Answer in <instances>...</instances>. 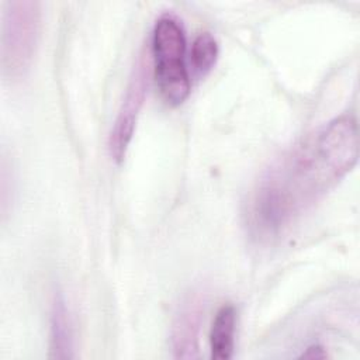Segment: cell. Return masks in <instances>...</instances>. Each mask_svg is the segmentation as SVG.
<instances>
[{"label":"cell","instance_id":"9","mask_svg":"<svg viewBox=\"0 0 360 360\" xmlns=\"http://www.w3.org/2000/svg\"><path fill=\"white\" fill-rule=\"evenodd\" d=\"M218 59V44L212 34L201 32L191 45V65L198 76H205Z\"/></svg>","mask_w":360,"mask_h":360},{"label":"cell","instance_id":"7","mask_svg":"<svg viewBox=\"0 0 360 360\" xmlns=\"http://www.w3.org/2000/svg\"><path fill=\"white\" fill-rule=\"evenodd\" d=\"M155 79L162 98L170 105L181 104L190 94L191 83L184 63L153 66Z\"/></svg>","mask_w":360,"mask_h":360},{"label":"cell","instance_id":"3","mask_svg":"<svg viewBox=\"0 0 360 360\" xmlns=\"http://www.w3.org/2000/svg\"><path fill=\"white\" fill-rule=\"evenodd\" d=\"M150 68L152 55L148 49H143L134 66L124 101L121 104L117 120L114 122V128L110 135V153L117 163H121L124 160L128 145L132 139L136 120L148 91Z\"/></svg>","mask_w":360,"mask_h":360},{"label":"cell","instance_id":"4","mask_svg":"<svg viewBox=\"0 0 360 360\" xmlns=\"http://www.w3.org/2000/svg\"><path fill=\"white\" fill-rule=\"evenodd\" d=\"M202 304L198 295L188 297L180 307L172 330L176 359H195L198 356V332Z\"/></svg>","mask_w":360,"mask_h":360},{"label":"cell","instance_id":"8","mask_svg":"<svg viewBox=\"0 0 360 360\" xmlns=\"http://www.w3.org/2000/svg\"><path fill=\"white\" fill-rule=\"evenodd\" d=\"M51 357L70 359L73 357L72 325L68 308L60 295L55 297L51 312Z\"/></svg>","mask_w":360,"mask_h":360},{"label":"cell","instance_id":"2","mask_svg":"<svg viewBox=\"0 0 360 360\" xmlns=\"http://www.w3.org/2000/svg\"><path fill=\"white\" fill-rule=\"evenodd\" d=\"M39 4L10 1L3 20L1 66L3 73L17 77L28 69L39 35Z\"/></svg>","mask_w":360,"mask_h":360},{"label":"cell","instance_id":"6","mask_svg":"<svg viewBox=\"0 0 360 360\" xmlns=\"http://www.w3.org/2000/svg\"><path fill=\"white\" fill-rule=\"evenodd\" d=\"M235 328H236V311L231 304L222 305L212 321L210 332V349L211 359L228 360L233 354L235 347Z\"/></svg>","mask_w":360,"mask_h":360},{"label":"cell","instance_id":"5","mask_svg":"<svg viewBox=\"0 0 360 360\" xmlns=\"http://www.w3.org/2000/svg\"><path fill=\"white\" fill-rule=\"evenodd\" d=\"M186 37L181 24L170 15H162L152 32L150 55L153 66L184 63Z\"/></svg>","mask_w":360,"mask_h":360},{"label":"cell","instance_id":"10","mask_svg":"<svg viewBox=\"0 0 360 360\" xmlns=\"http://www.w3.org/2000/svg\"><path fill=\"white\" fill-rule=\"evenodd\" d=\"M328 354H326V350L319 346V345H312L309 346L300 357L301 359H325Z\"/></svg>","mask_w":360,"mask_h":360},{"label":"cell","instance_id":"1","mask_svg":"<svg viewBox=\"0 0 360 360\" xmlns=\"http://www.w3.org/2000/svg\"><path fill=\"white\" fill-rule=\"evenodd\" d=\"M357 122L343 114L295 145L262 179L250 204L252 231L270 238L353 169Z\"/></svg>","mask_w":360,"mask_h":360}]
</instances>
